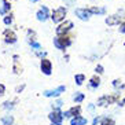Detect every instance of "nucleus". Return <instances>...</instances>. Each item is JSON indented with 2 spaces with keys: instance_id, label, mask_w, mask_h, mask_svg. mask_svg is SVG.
<instances>
[{
  "instance_id": "21",
  "label": "nucleus",
  "mask_w": 125,
  "mask_h": 125,
  "mask_svg": "<svg viewBox=\"0 0 125 125\" xmlns=\"http://www.w3.org/2000/svg\"><path fill=\"white\" fill-rule=\"evenodd\" d=\"M102 125H114V121L111 120V118H103Z\"/></svg>"
},
{
  "instance_id": "8",
  "label": "nucleus",
  "mask_w": 125,
  "mask_h": 125,
  "mask_svg": "<svg viewBox=\"0 0 125 125\" xmlns=\"http://www.w3.org/2000/svg\"><path fill=\"white\" fill-rule=\"evenodd\" d=\"M62 92H65V87L61 85V87H58V88L54 89V91H45L44 96H47V98H50V96H59Z\"/></svg>"
},
{
  "instance_id": "31",
  "label": "nucleus",
  "mask_w": 125,
  "mask_h": 125,
  "mask_svg": "<svg viewBox=\"0 0 125 125\" xmlns=\"http://www.w3.org/2000/svg\"><path fill=\"white\" fill-rule=\"evenodd\" d=\"M32 1H33V3H34V1H37V0H32Z\"/></svg>"
},
{
  "instance_id": "9",
  "label": "nucleus",
  "mask_w": 125,
  "mask_h": 125,
  "mask_svg": "<svg viewBox=\"0 0 125 125\" xmlns=\"http://www.w3.org/2000/svg\"><path fill=\"white\" fill-rule=\"evenodd\" d=\"M121 18L122 17H120V15H111V17H107L106 18V23L107 25H120V22H121Z\"/></svg>"
},
{
  "instance_id": "18",
  "label": "nucleus",
  "mask_w": 125,
  "mask_h": 125,
  "mask_svg": "<svg viewBox=\"0 0 125 125\" xmlns=\"http://www.w3.org/2000/svg\"><path fill=\"white\" fill-rule=\"evenodd\" d=\"M74 100H76L77 103L83 102V100H84V94H81V92H77V94L74 95Z\"/></svg>"
},
{
  "instance_id": "7",
  "label": "nucleus",
  "mask_w": 125,
  "mask_h": 125,
  "mask_svg": "<svg viewBox=\"0 0 125 125\" xmlns=\"http://www.w3.org/2000/svg\"><path fill=\"white\" fill-rule=\"evenodd\" d=\"M51 69H52L51 62H50L48 59H43V61H41V72L44 74H47V76H50V74H51Z\"/></svg>"
},
{
  "instance_id": "19",
  "label": "nucleus",
  "mask_w": 125,
  "mask_h": 125,
  "mask_svg": "<svg viewBox=\"0 0 125 125\" xmlns=\"http://www.w3.org/2000/svg\"><path fill=\"white\" fill-rule=\"evenodd\" d=\"M74 78H76V84H77V85H81L85 77H84V74H77Z\"/></svg>"
},
{
  "instance_id": "17",
  "label": "nucleus",
  "mask_w": 125,
  "mask_h": 125,
  "mask_svg": "<svg viewBox=\"0 0 125 125\" xmlns=\"http://www.w3.org/2000/svg\"><path fill=\"white\" fill-rule=\"evenodd\" d=\"M99 83H100V80L96 76H94V77L91 78V87L92 88H96V87H99Z\"/></svg>"
},
{
  "instance_id": "30",
  "label": "nucleus",
  "mask_w": 125,
  "mask_h": 125,
  "mask_svg": "<svg viewBox=\"0 0 125 125\" xmlns=\"http://www.w3.org/2000/svg\"><path fill=\"white\" fill-rule=\"evenodd\" d=\"M22 89H23V85H21V87H18V88H17V91H22Z\"/></svg>"
},
{
  "instance_id": "10",
  "label": "nucleus",
  "mask_w": 125,
  "mask_h": 125,
  "mask_svg": "<svg viewBox=\"0 0 125 125\" xmlns=\"http://www.w3.org/2000/svg\"><path fill=\"white\" fill-rule=\"evenodd\" d=\"M48 17H50V15H48V8L45 7V6H43V7L40 8V11L37 12V19L44 22V21L48 18Z\"/></svg>"
},
{
  "instance_id": "24",
  "label": "nucleus",
  "mask_w": 125,
  "mask_h": 125,
  "mask_svg": "<svg viewBox=\"0 0 125 125\" xmlns=\"http://www.w3.org/2000/svg\"><path fill=\"white\" fill-rule=\"evenodd\" d=\"M12 107V103L11 102H6L4 103V109H11Z\"/></svg>"
},
{
  "instance_id": "26",
  "label": "nucleus",
  "mask_w": 125,
  "mask_h": 125,
  "mask_svg": "<svg viewBox=\"0 0 125 125\" xmlns=\"http://www.w3.org/2000/svg\"><path fill=\"white\" fill-rule=\"evenodd\" d=\"M120 32H121V33H125V22L120 26Z\"/></svg>"
},
{
  "instance_id": "14",
  "label": "nucleus",
  "mask_w": 125,
  "mask_h": 125,
  "mask_svg": "<svg viewBox=\"0 0 125 125\" xmlns=\"http://www.w3.org/2000/svg\"><path fill=\"white\" fill-rule=\"evenodd\" d=\"M1 122H3V125H12L14 118H12V115H6L1 118Z\"/></svg>"
},
{
  "instance_id": "1",
  "label": "nucleus",
  "mask_w": 125,
  "mask_h": 125,
  "mask_svg": "<svg viewBox=\"0 0 125 125\" xmlns=\"http://www.w3.org/2000/svg\"><path fill=\"white\" fill-rule=\"evenodd\" d=\"M65 17H66V8H65V7H59V8H56V10L52 11L51 19L55 23H59L61 21L65 19Z\"/></svg>"
},
{
  "instance_id": "4",
  "label": "nucleus",
  "mask_w": 125,
  "mask_h": 125,
  "mask_svg": "<svg viewBox=\"0 0 125 125\" xmlns=\"http://www.w3.org/2000/svg\"><path fill=\"white\" fill-rule=\"evenodd\" d=\"M76 15H77L80 19H83V21H88L89 17H91V11L89 10H87V8H76Z\"/></svg>"
},
{
  "instance_id": "23",
  "label": "nucleus",
  "mask_w": 125,
  "mask_h": 125,
  "mask_svg": "<svg viewBox=\"0 0 125 125\" xmlns=\"http://www.w3.org/2000/svg\"><path fill=\"white\" fill-rule=\"evenodd\" d=\"M54 106H55V109H59V107L62 106V100H56V102L54 103Z\"/></svg>"
},
{
  "instance_id": "27",
  "label": "nucleus",
  "mask_w": 125,
  "mask_h": 125,
  "mask_svg": "<svg viewBox=\"0 0 125 125\" xmlns=\"http://www.w3.org/2000/svg\"><path fill=\"white\" fill-rule=\"evenodd\" d=\"M96 72H98V73H103V67L100 66V65L99 66H96Z\"/></svg>"
},
{
  "instance_id": "20",
  "label": "nucleus",
  "mask_w": 125,
  "mask_h": 125,
  "mask_svg": "<svg viewBox=\"0 0 125 125\" xmlns=\"http://www.w3.org/2000/svg\"><path fill=\"white\" fill-rule=\"evenodd\" d=\"M118 94L117 95H111V96H106V99H107V103H109V104H110V103H113V102H115V100L118 99Z\"/></svg>"
},
{
  "instance_id": "12",
  "label": "nucleus",
  "mask_w": 125,
  "mask_h": 125,
  "mask_svg": "<svg viewBox=\"0 0 125 125\" xmlns=\"http://www.w3.org/2000/svg\"><path fill=\"white\" fill-rule=\"evenodd\" d=\"M14 72L17 74L22 73V67L19 66V61H18V56H17V55L14 56Z\"/></svg>"
},
{
  "instance_id": "15",
  "label": "nucleus",
  "mask_w": 125,
  "mask_h": 125,
  "mask_svg": "<svg viewBox=\"0 0 125 125\" xmlns=\"http://www.w3.org/2000/svg\"><path fill=\"white\" fill-rule=\"evenodd\" d=\"M80 111H81L80 106L72 107V109L69 110V113H70V117H72V115H74V117H78V115H80Z\"/></svg>"
},
{
  "instance_id": "25",
  "label": "nucleus",
  "mask_w": 125,
  "mask_h": 125,
  "mask_svg": "<svg viewBox=\"0 0 125 125\" xmlns=\"http://www.w3.org/2000/svg\"><path fill=\"white\" fill-rule=\"evenodd\" d=\"M4 91H6L4 85H3V84H0V95H4Z\"/></svg>"
},
{
  "instance_id": "2",
  "label": "nucleus",
  "mask_w": 125,
  "mask_h": 125,
  "mask_svg": "<svg viewBox=\"0 0 125 125\" xmlns=\"http://www.w3.org/2000/svg\"><path fill=\"white\" fill-rule=\"evenodd\" d=\"M72 44V40H70L67 36H62V37H56L54 39V45L59 50H65V47H69Z\"/></svg>"
},
{
  "instance_id": "16",
  "label": "nucleus",
  "mask_w": 125,
  "mask_h": 125,
  "mask_svg": "<svg viewBox=\"0 0 125 125\" xmlns=\"http://www.w3.org/2000/svg\"><path fill=\"white\" fill-rule=\"evenodd\" d=\"M89 11H91V14H104L106 12V8H98V7H91L88 8Z\"/></svg>"
},
{
  "instance_id": "22",
  "label": "nucleus",
  "mask_w": 125,
  "mask_h": 125,
  "mask_svg": "<svg viewBox=\"0 0 125 125\" xmlns=\"http://www.w3.org/2000/svg\"><path fill=\"white\" fill-rule=\"evenodd\" d=\"M11 22H12V17L11 15H7V17L4 18V23H6V25H11Z\"/></svg>"
},
{
  "instance_id": "29",
  "label": "nucleus",
  "mask_w": 125,
  "mask_h": 125,
  "mask_svg": "<svg viewBox=\"0 0 125 125\" xmlns=\"http://www.w3.org/2000/svg\"><path fill=\"white\" fill-rule=\"evenodd\" d=\"M98 122H99V118H95V120H94V122H92V124H94V125H96V124H98Z\"/></svg>"
},
{
  "instance_id": "13",
  "label": "nucleus",
  "mask_w": 125,
  "mask_h": 125,
  "mask_svg": "<svg viewBox=\"0 0 125 125\" xmlns=\"http://www.w3.org/2000/svg\"><path fill=\"white\" fill-rule=\"evenodd\" d=\"M10 8H11V4L8 3V1H4L3 6H1V8H0V14L4 15L7 11H10Z\"/></svg>"
},
{
  "instance_id": "11",
  "label": "nucleus",
  "mask_w": 125,
  "mask_h": 125,
  "mask_svg": "<svg viewBox=\"0 0 125 125\" xmlns=\"http://www.w3.org/2000/svg\"><path fill=\"white\" fill-rule=\"evenodd\" d=\"M87 124V120L85 118H83V117H74L72 121H70V125H85Z\"/></svg>"
},
{
  "instance_id": "5",
  "label": "nucleus",
  "mask_w": 125,
  "mask_h": 125,
  "mask_svg": "<svg viewBox=\"0 0 125 125\" xmlns=\"http://www.w3.org/2000/svg\"><path fill=\"white\" fill-rule=\"evenodd\" d=\"M48 117H50V120H51L52 122H54V124H61V122H62V120H63V114L61 113V111L58 110V109H56V110H54L52 111L51 114H50V115H48Z\"/></svg>"
},
{
  "instance_id": "28",
  "label": "nucleus",
  "mask_w": 125,
  "mask_h": 125,
  "mask_svg": "<svg viewBox=\"0 0 125 125\" xmlns=\"http://www.w3.org/2000/svg\"><path fill=\"white\" fill-rule=\"evenodd\" d=\"M113 85H114V87H120V81H118V80H114V81H113Z\"/></svg>"
},
{
  "instance_id": "3",
  "label": "nucleus",
  "mask_w": 125,
  "mask_h": 125,
  "mask_svg": "<svg viewBox=\"0 0 125 125\" xmlns=\"http://www.w3.org/2000/svg\"><path fill=\"white\" fill-rule=\"evenodd\" d=\"M72 28H73V22H72V21H66L65 23H62V25H59L58 28H56V34L63 36V34L66 33V32H69Z\"/></svg>"
},
{
  "instance_id": "6",
  "label": "nucleus",
  "mask_w": 125,
  "mask_h": 125,
  "mask_svg": "<svg viewBox=\"0 0 125 125\" xmlns=\"http://www.w3.org/2000/svg\"><path fill=\"white\" fill-rule=\"evenodd\" d=\"M4 41H6V43H10V44H14L15 41H17V34H15L12 30L7 29L4 32Z\"/></svg>"
}]
</instances>
